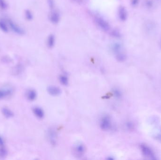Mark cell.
<instances>
[{"label":"cell","instance_id":"obj_5","mask_svg":"<svg viewBox=\"0 0 161 160\" xmlns=\"http://www.w3.org/2000/svg\"><path fill=\"white\" fill-rule=\"evenodd\" d=\"M48 138L52 145H55L57 139V132L54 129L51 128L47 132Z\"/></svg>","mask_w":161,"mask_h":160},{"label":"cell","instance_id":"obj_10","mask_svg":"<svg viewBox=\"0 0 161 160\" xmlns=\"http://www.w3.org/2000/svg\"><path fill=\"white\" fill-rule=\"evenodd\" d=\"M33 112L35 116L38 118H42L44 117V112L41 108L39 107H35L33 109Z\"/></svg>","mask_w":161,"mask_h":160},{"label":"cell","instance_id":"obj_9","mask_svg":"<svg viewBox=\"0 0 161 160\" xmlns=\"http://www.w3.org/2000/svg\"><path fill=\"white\" fill-rule=\"evenodd\" d=\"M118 16L121 20L125 21L127 19V13L126 10L123 7H120L118 10Z\"/></svg>","mask_w":161,"mask_h":160},{"label":"cell","instance_id":"obj_4","mask_svg":"<svg viewBox=\"0 0 161 160\" xmlns=\"http://www.w3.org/2000/svg\"><path fill=\"white\" fill-rule=\"evenodd\" d=\"M74 154L75 156L81 157L85 153V148L83 145L79 143L76 145L74 148Z\"/></svg>","mask_w":161,"mask_h":160},{"label":"cell","instance_id":"obj_12","mask_svg":"<svg viewBox=\"0 0 161 160\" xmlns=\"http://www.w3.org/2000/svg\"><path fill=\"white\" fill-rule=\"evenodd\" d=\"M112 50L114 53L116 55L121 52L122 46L118 43H115L112 45Z\"/></svg>","mask_w":161,"mask_h":160},{"label":"cell","instance_id":"obj_26","mask_svg":"<svg viewBox=\"0 0 161 160\" xmlns=\"http://www.w3.org/2000/svg\"><path fill=\"white\" fill-rule=\"evenodd\" d=\"M139 0H131V4L133 6H135L139 3Z\"/></svg>","mask_w":161,"mask_h":160},{"label":"cell","instance_id":"obj_3","mask_svg":"<svg viewBox=\"0 0 161 160\" xmlns=\"http://www.w3.org/2000/svg\"><path fill=\"white\" fill-rule=\"evenodd\" d=\"M95 21L97 25L104 31H108L110 29V25L105 19L100 17H96Z\"/></svg>","mask_w":161,"mask_h":160},{"label":"cell","instance_id":"obj_22","mask_svg":"<svg viewBox=\"0 0 161 160\" xmlns=\"http://www.w3.org/2000/svg\"><path fill=\"white\" fill-rule=\"evenodd\" d=\"M112 35L115 38H119L120 37V33L117 30H114L112 32Z\"/></svg>","mask_w":161,"mask_h":160},{"label":"cell","instance_id":"obj_17","mask_svg":"<svg viewBox=\"0 0 161 160\" xmlns=\"http://www.w3.org/2000/svg\"><path fill=\"white\" fill-rule=\"evenodd\" d=\"M116 58L119 62H123L125 60L126 56L124 54L121 52L120 53L117 54L116 55Z\"/></svg>","mask_w":161,"mask_h":160},{"label":"cell","instance_id":"obj_24","mask_svg":"<svg viewBox=\"0 0 161 160\" xmlns=\"http://www.w3.org/2000/svg\"><path fill=\"white\" fill-rule=\"evenodd\" d=\"M6 4L5 3L4 0H0V7L3 9H4L6 8Z\"/></svg>","mask_w":161,"mask_h":160},{"label":"cell","instance_id":"obj_23","mask_svg":"<svg viewBox=\"0 0 161 160\" xmlns=\"http://www.w3.org/2000/svg\"><path fill=\"white\" fill-rule=\"evenodd\" d=\"M48 3L49 5V6L51 9H53L55 5L54 0H48Z\"/></svg>","mask_w":161,"mask_h":160},{"label":"cell","instance_id":"obj_8","mask_svg":"<svg viewBox=\"0 0 161 160\" xmlns=\"http://www.w3.org/2000/svg\"><path fill=\"white\" fill-rule=\"evenodd\" d=\"M9 24L10 27L12 29L13 31L19 34H23L24 33V30L17 25H16V24H15L14 22H13L12 21H9Z\"/></svg>","mask_w":161,"mask_h":160},{"label":"cell","instance_id":"obj_19","mask_svg":"<svg viewBox=\"0 0 161 160\" xmlns=\"http://www.w3.org/2000/svg\"><path fill=\"white\" fill-rule=\"evenodd\" d=\"M7 154V151L5 147H0V157L3 158L5 157Z\"/></svg>","mask_w":161,"mask_h":160},{"label":"cell","instance_id":"obj_21","mask_svg":"<svg viewBox=\"0 0 161 160\" xmlns=\"http://www.w3.org/2000/svg\"><path fill=\"white\" fill-rule=\"evenodd\" d=\"M25 16L28 20H31L33 19L32 14L29 10H26L25 11Z\"/></svg>","mask_w":161,"mask_h":160},{"label":"cell","instance_id":"obj_16","mask_svg":"<svg viewBox=\"0 0 161 160\" xmlns=\"http://www.w3.org/2000/svg\"><path fill=\"white\" fill-rule=\"evenodd\" d=\"M60 81L61 84L64 85H67L68 84V78L66 75H62L60 77Z\"/></svg>","mask_w":161,"mask_h":160},{"label":"cell","instance_id":"obj_11","mask_svg":"<svg viewBox=\"0 0 161 160\" xmlns=\"http://www.w3.org/2000/svg\"><path fill=\"white\" fill-rule=\"evenodd\" d=\"M37 94L36 92L34 90H29L26 94V97L29 100L33 101L36 99Z\"/></svg>","mask_w":161,"mask_h":160},{"label":"cell","instance_id":"obj_6","mask_svg":"<svg viewBox=\"0 0 161 160\" xmlns=\"http://www.w3.org/2000/svg\"><path fill=\"white\" fill-rule=\"evenodd\" d=\"M47 91L49 94L53 96H58L61 94V90L60 88L55 86H50L47 88Z\"/></svg>","mask_w":161,"mask_h":160},{"label":"cell","instance_id":"obj_14","mask_svg":"<svg viewBox=\"0 0 161 160\" xmlns=\"http://www.w3.org/2000/svg\"><path fill=\"white\" fill-rule=\"evenodd\" d=\"M55 40L54 36L53 35H50L48 39V46L50 48L53 47L55 44Z\"/></svg>","mask_w":161,"mask_h":160},{"label":"cell","instance_id":"obj_2","mask_svg":"<svg viewBox=\"0 0 161 160\" xmlns=\"http://www.w3.org/2000/svg\"><path fill=\"white\" fill-rule=\"evenodd\" d=\"M141 150L142 151V153L145 157L148 158L151 160H156L155 154L151 148H149L148 146L142 144L140 146Z\"/></svg>","mask_w":161,"mask_h":160},{"label":"cell","instance_id":"obj_15","mask_svg":"<svg viewBox=\"0 0 161 160\" xmlns=\"http://www.w3.org/2000/svg\"><path fill=\"white\" fill-rule=\"evenodd\" d=\"M11 93V91L10 89L0 90V99L10 95Z\"/></svg>","mask_w":161,"mask_h":160},{"label":"cell","instance_id":"obj_18","mask_svg":"<svg viewBox=\"0 0 161 160\" xmlns=\"http://www.w3.org/2000/svg\"><path fill=\"white\" fill-rule=\"evenodd\" d=\"M113 93L114 94V97L117 99H120V98L122 97V93L121 91L117 89H116V88L114 89L113 90Z\"/></svg>","mask_w":161,"mask_h":160},{"label":"cell","instance_id":"obj_25","mask_svg":"<svg viewBox=\"0 0 161 160\" xmlns=\"http://www.w3.org/2000/svg\"><path fill=\"white\" fill-rule=\"evenodd\" d=\"M4 146V141L3 138L0 136V147Z\"/></svg>","mask_w":161,"mask_h":160},{"label":"cell","instance_id":"obj_7","mask_svg":"<svg viewBox=\"0 0 161 160\" xmlns=\"http://www.w3.org/2000/svg\"><path fill=\"white\" fill-rule=\"evenodd\" d=\"M50 19L51 22L53 24H57L60 20V15L57 11L54 10L51 13L50 15Z\"/></svg>","mask_w":161,"mask_h":160},{"label":"cell","instance_id":"obj_13","mask_svg":"<svg viewBox=\"0 0 161 160\" xmlns=\"http://www.w3.org/2000/svg\"><path fill=\"white\" fill-rule=\"evenodd\" d=\"M2 113L7 118H10L13 116L12 111L7 108H3L2 109Z\"/></svg>","mask_w":161,"mask_h":160},{"label":"cell","instance_id":"obj_1","mask_svg":"<svg viewBox=\"0 0 161 160\" xmlns=\"http://www.w3.org/2000/svg\"><path fill=\"white\" fill-rule=\"evenodd\" d=\"M100 127L103 131H108L112 127V122L110 117L108 116H103L100 121Z\"/></svg>","mask_w":161,"mask_h":160},{"label":"cell","instance_id":"obj_20","mask_svg":"<svg viewBox=\"0 0 161 160\" xmlns=\"http://www.w3.org/2000/svg\"><path fill=\"white\" fill-rule=\"evenodd\" d=\"M0 28L4 32H7L8 31V29L6 25L4 22L2 20H0Z\"/></svg>","mask_w":161,"mask_h":160},{"label":"cell","instance_id":"obj_27","mask_svg":"<svg viewBox=\"0 0 161 160\" xmlns=\"http://www.w3.org/2000/svg\"><path fill=\"white\" fill-rule=\"evenodd\" d=\"M82 1V0H75V1H76V2L78 3H81Z\"/></svg>","mask_w":161,"mask_h":160}]
</instances>
